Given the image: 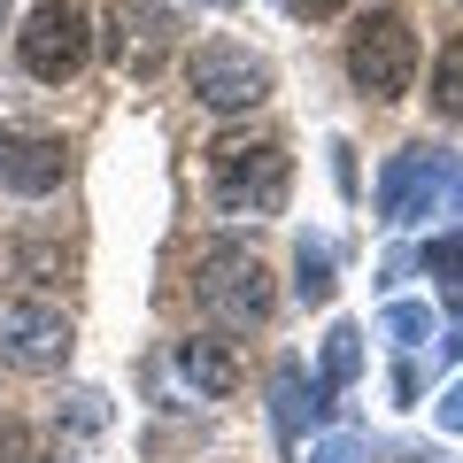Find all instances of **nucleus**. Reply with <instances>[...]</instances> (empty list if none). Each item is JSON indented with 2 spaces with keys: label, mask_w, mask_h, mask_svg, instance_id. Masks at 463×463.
I'll list each match as a JSON object with an SVG mask.
<instances>
[{
  "label": "nucleus",
  "mask_w": 463,
  "mask_h": 463,
  "mask_svg": "<svg viewBox=\"0 0 463 463\" xmlns=\"http://www.w3.org/2000/svg\"><path fill=\"white\" fill-rule=\"evenodd\" d=\"M286 194H294V155H286L279 139L232 132V139H216V147H209V201H216V216L270 224V216L286 209Z\"/></svg>",
  "instance_id": "1"
},
{
  "label": "nucleus",
  "mask_w": 463,
  "mask_h": 463,
  "mask_svg": "<svg viewBox=\"0 0 463 463\" xmlns=\"http://www.w3.org/2000/svg\"><path fill=\"white\" fill-rule=\"evenodd\" d=\"M347 85L364 100H402L417 85V24L402 8H371L347 32Z\"/></svg>",
  "instance_id": "2"
},
{
  "label": "nucleus",
  "mask_w": 463,
  "mask_h": 463,
  "mask_svg": "<svg viewBox=\"0 0 463 463\" xmlns=\"http://www.w3.org/2000/svg\"><path fill=\"white\" fill-rule=\"evenodd\" d=\"M16 62L39 85H70L93 62V24H85L78 0H39L32 16H24V32H16Z\"/></svg>",
  "instance_id": "3"
},
{
  "label": "nucleus",
  "mask_w": 463,
  "mask_h": 463,
  "mask_svg": "<svg viewBox=\"0 0 463 463\" xmlns=\"http://www.w3.org/2000/svg\"><path fill=\"white\" fill-rule=\"evenodd\" d=\"M194 301L216 317L224 332H255L270 317V270L248 248H209L194 270Z\"/></svg>",
  "instance_id": "4"
},
{
  "label": "nucleus",
  "mask_w": 463,
  "mask_h": 463,
  "mask_svg": "<svg viewBox=\"0 0 463 463\" xmlns=\"http://www.w3.org/2000/svg\"><path fill=\"white\" fill-rule=\"evenodd\" d=\"M448 185H456V163H448V147H432V139L386 155V170H379V224H394V232L425 224V216L440 209Z\"/></svg>",
  "instance_id": "5"
},
{
  "label": "nucleus",
  "mask_w": 463,
  "mask_h": 463,
  "mask_svg": "<svg viewBox=\"0 0 463 463\" xmlns=\"http://www.w3.org/2000/svg\"><path fill=\"white\" fill-rule=\"evenodd\" d=\"M185 93L216 116H248L255 100H270V62L248 47H194L185 54Z\"/></svg>",
  "instance_id": "6"
},
{
  "label": "nucleus",
  "mask_w": 463,
  "mask_h": 463,
  "mask_svg": "<svg viewBox=\"0 0 463 463\" xmlns=\"http://www.w3.org/2000/svg\"><path fill=\"white\" fill-rule=\"evenodd\" d=\"M178 47V16L170 0H109V62L124 78H155Z\"/></svg>",
  "instance_id": "7"
},
{
  "label": "nucleus",
  "mask_w": 463,
  "mask_h": 463,
  "mask_svg": "<svg viewBox=\"0 0 463 463\" xmlns=\"http://www.w3.org/2000/svg\"><path fill=\"white\" fill-rule=\"evenodd\" d=\"M70 317L47 309V301H16L0 317V364L8 371H62L70 364Z\"/></svg>",
  "instance_id": "8"
},
{
  "label": "nucleus",
  "mask_w": 463,
  "mask_h": 463,
  "mask_svg": "<svg viewBox=\"0 0 463 463\" xmlns=\"http://www.w3.org/2000/svg\"><path fill=\"white\" fill-rule=\"evenodd\" d=\"M70 178V139L54 132H0V185L24 201H47Z\"/></svg>",
  "instance_id": "9"
},
{
  "label": "nucleus",
  "mask_w": 463,
  "mask_h": 463,
  "mask_svg": "<svg viewBox=\"0 0 463 463\" xmlns=\"http://www.w3.org/2000/svg\"><path fill=\"white\" fill-rule=\"evenodd\" d=\"M325 417H332V386L309 379L294 355H279L270 364V432H279V448H301V432L325 425Z\"/></svg>",
  "instance_id": "10"
},
{
  "label": "nucleus",
  "mask_w": 463,
  "mask_h": 463,
  "mask_svg": "<svg viewBox=\"0 0 463 463\" xmlns=\"http://www.w3.org/2000/svg\"><path fill=\"white\" fill-rule=\"evenodd\" d=\"M170 371H178L185 394H201V402H224L232 386H240V355H232V340H209V332H194V340L170 347Z\"/></svg>",
  "instance_id": "11"
},
{
  "label": "nucleus",
  "mask_w": 463,
  "mask_h": 463,
  "mask_svg": "<svg viewBox=\"0 0 463 463\" xmlns=\"http://www.w3.org/2000/svg\"><path fill=\"white\" fill-rule=\"evenodd\" d=\"M317 379H325L332 394L364 379V332H355V325H332V332H325V355H317Z\"/></svg>",
  "instance_id": "12"
},
{
  "label": "nucleus",
  "mask_w": 463,
  "mask_h": 463,
  "mask_svg": "<svg viewBox=\"0 0 463 463\" xmlns=\"http://www.w3.org/2000/svg\"><path fill=\"white\" fill-rule=\"evenodd\" d=\"M62 270H70V255H62L54 232H24V240H16V279L24 286H54Z\"/></svg>",
  "instance_id": "13"
},
{
  "label": "nucleus",
  "mask_w": 463,
  "mask_h": 463,
  "mask_svg": "<svg viewBox=\"0 0 463 463\" xmlns=\"http://www.w3.org/2000/svg\"><path fill=\"white\" fill-rule=\"evenodd\" d=\"M332 240H301V255H294V294L309 301V309H325L332 301Z\"/></svg>",
  "instance_id": "14"
},
{
  "label": "nucleus",
  "mask_w": 463,
  "mask_h": 463,
  "mask_svg": "<svg viewBox=\"0 0 463 463\" xmlns=\"http://www.w3.org/2000/svg\"><path fill=\"white\" fill-rule=\"evenodd\" d=\"M417 263L440 279V294H448V309L463 317V232H440V240H425V255Z\"/></svg>",
  "instance_id": "15"
},
{
  "label": "nucleus",
  "mask_w": 463,
  "mask_h": 463,
  "mask_svg": "<svg viewBox=\"0 0 463 463\" xmlns=\"http://www.w3.org/2000/svg\"><path fill=\"white\" fill-rule=\"evenodd\" d=\"M432 109L448 116V124H463V32L440 47V62H432Z\"/></svg>",
  "instance_id": "16"
},
{
  "label": "nucleus",
  "mask_w": 463,
  "mask_h": 463,
  "mask_svg": "<svg viewBox=\"0 0 463 463\" xmlns=\"http://www.w3.org/2000/svg\"><path fill=\"white\" fill-rule=\"evenodd\" d=\"M386 340H394L402 355L425 347V340H432V309H425V301H394V309H386Z\"/></svg>",
  "instance_id": "17"
},
{
  "label": "nucleus",
  "mask_w": 463,
  "mask_h": 463,
  "mask_svg": "<svg viewBox=\"0 0 463 463\" xmlns=\"http://www.w3.org/2000/svg\"><path fill=\"white\" fill-rule=\"evenodd\" d=\"M0 463H54V456H47V440H39L24 417H0Z\"/></svg>",
  "instance_id": "18"
},
{
  "label": "nucleus",
  "mask_w": 463,
  "mask_h": 463,
  "mask_svg": "<svg viewBox=\"0 0 463 463\" xmlns=\"http://www.w3.org/2000/svg\"><path fill=\"white\" fill-rule=\"evenodd\" d=\"M371 456H379V448H371V432H332L309 463H371Z\"/></svg>",
  "instance_id": "19"
},
{
  "label": "nucleus",
  "mask_w": 463,
  "mask_h": 463,
  "mask_svg": "<svg viewBox=\"0 0 463 463\" xmlns=\"http://www.w3.org/2000/svg\"><path fill=\"white\" fill-rule=\"evenodd\" d=\"M432 425H440V432H463V379L448 386L440 402H432Z\"/></svg>",
  "instance_id": "20"
},
{
  "label": "nucleus",
  "mask_w": 463,
  "mask_h": 463,
  "mask_svg": "<svg viewBox=\"0 0 463 463\" xmlns=\"http://www.w3.org/2000/svg\"><path fill=\"white\" fill-rule=\"evenodd\" d=\"M286 8H294V16H309V24H332L347 0H286Z\"/></svg>",
  "instance_id": "21"
},
{
  "label": "nucleus",
  "mask_w": 463,
  "mask_h": 463,
  "mask_svg": "<svg viewBox=\"0 0 463 463\" xmlns=\"http://www.w3.org/2000/svg\"><path fill=\"white\" fill-rule=\"evenodd\" d=\"M216 8H240V0H216Z\"/></svg>",
  "instance_id": "22"
}]
</instances>
